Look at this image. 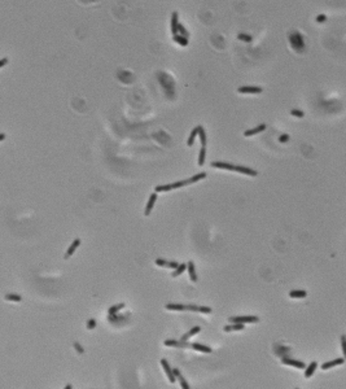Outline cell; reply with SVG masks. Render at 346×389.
I'll list each match as a JSON object with an SVG mask.
<instances>
[{
  "mask_svg": "<svg viewBox=\"0 0 346 389\" xmlns=\"http://www.w3.org/2000/svg\"><path fill=\"white\" fill-rule=\"evenodd\" d=\"M259 321V318L255 317V315H245V317H234V318H230V322L231 323H240V324H244V323H255Z\"/></svg>",
  "mask_w": 346,
  "mask_h": 389,
  "instance_id": "obj_1",
  "label": "cell"
},
{
  "mask_svg": "<svg viewBox=\"0 0 346 389\" xmlns=\"http://www.w3.org/2000/svg\"><path fill=\"white\" fill-rule=\"evenodd\" d=\"M234 171L241 173V174H246V175H251V177H255V175H258V171L253 170V169L245 167V166H240V165H235V169H234Z\"/></svg>",
  "mask_w": 346,
  "mask_h": 389,
  "instance_id": "obj_5",
  "label": "cell"
},
{
  "mask_svg": "<svg viewBox=\"0 0 346 389\" xmlns=\"http://www.w3.org/2000/svg\"><path fill=\"white\" fill-rule=\"evenodd\" d=\"M96 327V321L95 319H90L88 322H87V328H90V330H93Z\"/></svg>",
  "mask_w": 346,
  "mask_h": 389,
  "instance_id": "obj_37",
  "label": "cell"
},
{
  "mask_svg": "<svg viewBox=\"0 0 346 389\" xmlns=\"http://www.w3.org/2000/svg\"><path fill=\"white\" fill-rule=\"evenodd\" d=\"M238 38H240V39H245V40H248V42L251 40V38H250L249 35H245V34H238Z\"/></svg>",
  "mask_w": 346,
  "mask_h": 389,
  "instance_id": "obj_41",
  "label": "cell"
},
{
  "mask_svg": "<svg viewBox=\"0 0 346 389\" xmlns=\"http://www.w3.org/2000/svg\"><path fill=\"white\" fill-rule=\"evenodd\" d=\"M263 130H266V125L265 123H261V125H258L257 127H254V129H251V130H248V131H245L244 133V136H251V135H255V134H258V133H261V131H263Z\"/></svg>",
  "mask_w": 346,
  "mask_h": 389,
  "instance_id": "obj_13",
  "label": "cell"
},
{
  "mask_svg": "<svg viewBox=\"0 0 346 389\" xmlns=\"http://www.w3.org/2000/svg\"><path fill=\"white\" fill-rule=\"evenodd\" d=\"M174 40L178 43V44H180V46H187L188 44V39H185V38H183V36H180L179 34H177V35H174Z\"/></svg>",
  "mask_w": 346,
  "mask_h": 389,
  "instance_id": "obj_29",
  "label": "cell"
},
{
  "mask_svg": "<svg viewBox=\"0 0 346 389\" xmlns=\"http://www.w3.org/2000/svg\"><path fill=\"white\" fill-rule=\"evenodd\" d=\"M197 307L196 305H187L185 306V310H189V311H197Z\"/></svg>",
  "mask_w": 346,
  "mask_h": 389,
  "instance_id": "obj_38",
  "label": "cell"
},
{
  "mask_svg": "<svg viewBox=\"0 0 346 389\" xmlns=\"http://www.w3.org/2000/svg\"><path fill=\"white\" fill-rule=\"evenodd\" d=\"M294 38H297V39H298V42H299V47H303V43H302V36H301L299 34H297V33H295V36H294ZM291 42H292V44L294 46L293 48H295V46H297V40H293V39H291Z\"/></svg>",
  "mask_w": 346,
  "mask_h": 389,
  "instance_id": "obj_33",
  "label": "cell"
},
{
  "mask_svg": "<svg viewBox=\"0 0 346 389\" xmlns=\"http://www.w3.org/2000/svg\"><path fill=\"white\" fill-rule=\"evenodd\" d=\"M4 298L7 300V301H21L22 298H21V296H18V294H13V293H8V294H5L4 296Z\"/></svg>",
  "mask_w": 346,
  "mask_h": 389,
  "instance_id": "obj_31",
  "label": "cell"
},
{
  "mask_svg": "<svg viewBox=\"0 0 346 389\" xmlns=\"http://www.w3.org/2000/svg\"><path fill=\"white\" fill-rule=\"evenodd\" d=\"M197 134H198V126H197V127H194V129L192 130V133H191L189 137H188V140H187V144H188V145H189V147H191L192 144H193V141H194V139H196Z\"/></svg>",
  "mask_w": 346,
  "mask_h": 389,
  "instance_id": "obj_26",
  "label": "cell"
},
{
  "mask_svg": "<svg viewBox=\"0 0 346 389\" xmlns=\"http://www.w3.org/2000/svg\"><path fill=\"white\" fill-rule=\"evenodd\" d=\"M345 362V359L344 358H337V359H335V361H329V362H325V363H323L322 365V368L324 370H329V368H332V367H335V366H338V365H342V363Z\"/></svg>",
  "mask_w": 346,
  "mask_h": 389,
  "instance_id": "obj_11",
  "label": "cell"
},
{
  "mask_svg": "<svg viewBox=\"0 0 346 389\" xmlns=\"http://www.w3.org/2000/svg\"><path fill=\"white\" fill-rule=\"evenodd\" d=\"M71 388H73V387H71V385H70V384H67V385H66V387H65V388H64V389H71Z\"/></svg>",
  "mask_w": 346,
  "mask_h": 389,
  "instance_id": "obj_45",
  "label": "cell"
},
{
  "mask_svg": "<svg viewBox=\"0 0 346 389\" xmlns=\"http://www.w3.org/2000/svg\"><path fill=\"white\" fill-rule=\"evenodd\" d=\"M187 268H188V274H189L191 280L196 283V281H197V274H196V268H194V263L192 261H189L187 263Z\"/></svg>",
  "mask_w": 346,
  "mask_h": 389,
  "instance_id": "obj_12",
  "label": "cell"
},
{
  "mask_svg": "<svg viewBox=\"0 0 346 389\" xmlns=\"http://www.w3.org/2000/svg\"><path fill=\"white\" fill-rule=\"evenodd\" d=\"M341 346H342V353H344V355H346V336H345V335L341 336Z\"/></svg>",
  "mask_w": 346,
  "mask_h": 389,
  "instance_id": "obj_36",
  "label": "cell"
},
{
  "mask_svg": "<svg viewBox=\"0 0 346 389\" xmlns=\"http://www.w3.org/2000/svg\"><path fill=\"white\" fill-rule=\"evenodd\" d=\"M316 20H318V22H324V21L327 20V17H325L324 14H320V16L316 18Z\"/></svg>",
  "mask_w": 346,
  "mask_h": 389,
  "instance_id": "obj_42",
  "label": "cell"
},
{
  "mask_svg": "<svg viewBox=\"0 0 346 389\" xmlns=\"http://www.w3.org/2000/svg\"><path fill=\"white\" fill-rule=\"evenodd\" d=\"M197 311L205 313V314H209V313H211V309H210V307H206V306H198V307H197Z\"/></svg>",
  "mask_w": 346,
  "mask_h": 389,
  "instance_id": "obj_35",
  "label": "cell"
},
{
  "mask_svg": "<svg viewBox=\"0 0 346 389\" xmlns=\"http://www.w3.org/2000/svg\"><path fill=\"white\" fill-rule=\"evenodd\" d=\"M74 348L77 349V352H78V353H80V354L84 352V350H83V348H82V346H80V345H79L78 342H74Z\"/></svg>",
  "mask_w": 346,
  "mask_h": 389,
  "instance_id": "obj_40",
  "label": "cell"
},
{
  "mask_svg": "<svg viewBox=\"0 0 346 389\" xmlns=\"http://www.w3.org/2000/svg\"><path fill=\"white\" fill-rule=\"evenodd\" d=\"M177 30H178V34H179L180 36L185 38V39H188V38H189V33H188V31H187V29H185V27H184V26H183V25H181L180 22L178 23V27H177Z\"/></svg>",
  "mask_w": 346,
  "mask_h": 389,
  "instance_id": "obj_25",
  "label": "cell"
},
{
  "mask_svg": "<svg viewBox=\"0 0 346 389\" xmlns=\"http://www.w3.org/2000/svg\"><path fill=\"white\" fill-rule=\"evenodd\" d=\"M156 265L157 266H161V267H167V268H177L179 266L178 262L175 261H166V260H162V258H157L156 260Z\"/></svg>",
  "mask_w": 346,
  "mask_h": 389,
  "instance_id": "obj_3",
  "label": "cell"
},
{
  "mask_svg": "<svg viewBox=\"0 0 346 389\" xmlns=\"http://www.w3.org/2000/svg\"><path fill=\"white\" fill-rule=\"evenodd\" d=\"M245 327L244 324H240V323H231L228 326H224V331L226 332H230V331H242Z\"/></svg>",
  "mask_w": 346,
  "mask_h": 389,
  "instance_id": "obj_18",
  "label": "cell"
},
{
  "mask_svg": "<svg viewBox=\"0 0 346 389\" xmlns=\"http://www.w3.org/2000/svg\"><path fill=\"white\" fill-rule=\"evenodd\" d=\"M295 389H298V388H295Z\"/></svg>",
  "mask_w": 346,
  "mask_h": 389,
  "instance_id": "obj_46",
  "label": "cell"
},
{
  "mask_svg": "<svg viewBox=\"0 0 346 389\" xmlns=\"http://www.w3.org/2000/svg\"><path fill=\"white\" fill-rule=\"evenodd\" d=\"M205 156H206V149L204 147H201L200 149V154H198V166H202L205 164Z\"/></svg>",
  "mask_w": 346,
  "mask_h": 389,
  "instance_id": "obj_28",
  "label": "cell"
},
{
  "mask_svg": "<svg viewBox=\"0 0 346 389\" xmlns=\"http://www.w3.org/2000/svg\"><path fill=\"white\" fill-rule=\"evenodd\" d=\"M289 296L292 298H303L307 296V292L306 291H302V289H297V291H291Z\"/></svg>",
  "mask_w": 346,
  "mask_h": 389,
  "instance_id": "obj_20",
  "label": "cell"
},
{
  "mask_svg": "<svg viewBox=\"0 0 346 389\" xmlns=\"http://www.w3.org/2000/svg\"><path fill=\"white\" fill-rule=\"evenodd\" d=\"M291 114H292V116H295V117L302 118V117L305 116V113L302 112V110H298V109H292V110H291Z\"/></svg>",
  "mask_w": 346,
  "mask_h": 389,
  "instance_id": "obj_34",
  "label": "cell"
},
{
  "mask_svg": "<svg viewBox=\"0 0 346 389\" xmlns=\"http://www.w3.org/2000/svg\"><path fill=\"white\" fill-rule=\"evenodd\" d=\"M178 12H173L171 13V31H173V36L178 34Z\"/></svg>",
  "mask_w": 346,
  "mask_h": 389,
  "instance_id": "obj_15",
  "label": "cell"
},
{
  "mask_svg": "<svg viewBox=\"0 0 346 389\" xmlns=\"http://www.w3.org/2000/svg\"><path fill=\"white\" fill-rule=\"evenodd\" d=\"M191 348H192V349H194V350H197V352H202V353H211V348L206 346V345L197 344V342L191 344Z\"/></svg>",
  "mask_w": 346,
  "mask_h": 389,
  "instance_id": "obj_17",
  "label": "cell"
},
{
  "mask_svg": "<svg viewBox=\"0 0 346 389\" xmlns=\"http://www.w3.org/2000/svg\"><path fill=\"white\" fill-rule=\"evenodd\" d=\"M237 91L240 93H261L263 91V88L257 86H241L238 87Z\"/></svg>",
  "mask_w": 346,
  "mask_h": 389,
  "instance_id": "obj_2",
  "label": "cell"
},
{
  "mask_svg": "<svg viewBox=\"0 0 346 389\" xmlns=\"http://www.w3.org/2000/svg\"><path fill=\"white\" fill-rule=\"evenodd\" d=\"M167 310H175V311H183L185 310V305H180V304H167L166 305Z\"/></svg>",
  "mask_w": 346,
  "mask_h": 389,
  "instance_id": "obj_23",
  "label": "cell"
},
{
  "mask_svg": "<svg viewBox=\"0 0 346 389\" xmlns=\"http://www.w3.org/2000/svg\"><path fill=\"white\" fill-rule=\"evenodd\" d=\"M187 268V263H179V266L177 267L173 271V274H171V276L173 278H177V276H179L180 274H183L184 272V270Z\"/></svg>",
  "mask_w": 346,
  "mask_h": 389,
  "instance_id": "obj_21",
  "label": "cell"
},
{
  "mask_svg": "<svg viewBox=\"0 0 346 389\" xmlns=\"http://www.w3.org/2000/svg\"><path fill=\"white\" fill-rule=\"evenodd\" d=\"M128 314H124V315H121V314H114V315H109V321L113 323V324H119V323H123L128 319Z\"/></svg>",
  "mask_w": 346,
  "mask_h": 389,
  "instance_id": "obj_10",
  "label": "cell"
},
{
  "mask_svg": "<svg viewBox=\"0 0 346 389\" xmlns=\"http://www.w3.org/2000/svg\"><path fill=\"white\" fill-rule=\"evenodd\" d=\"M316 368H318V363H316V362H311L310 365L306 367V370H305V378H311V376L314 375V372H315Z\"/></svg>",
  "mask_w": 346,
  "mask_h": 389,
  "instance_id": "obj_16",
  "label": "cell"
},
{
  "mask_svg": "<svg viewBox=\"0 0 346 389\" xmlns=\"http://www.w3.org/2000/svg\"><path fill=\"white\" fill-rule=\"evenodd\" d=\"M156 201H157V193L154 192V193H152V194L149 196V200H148V204H147V206H145V211H144V214H145V215H149V214H150V211H152Z\"/></svg>",
  "mask_w": 346,
  "mask_h": 389,
  "instance_id": "obj_8",
  "label": "cell"
},
{
  "mask_svg": "<svg viewBox=\"0 0 346 389\" xmlns=\"http://www.w3.org/2000/svg\"><path fill=\"white\" fill-rule=\"evenodd\" d=\"M177 379H178V380H179V383H180V387H181V389H191V388H189V385H188V383L185 381V379L183 378V376H181V374H180V375L178 376Z\"/></svg>",
  "mask_w": 346,
  "mask_h": 389,
  "instance_id": "obj_32",
  "label": "cell"
},
{
  "mask_svg": "<svg viewBox=\"0 0 346 389\" xmlns=\"http://www.w3.org/2000/svg\"><path fill=\"white\" fill-rule=\"evenodd\" d=\"M289 140V135L288 134H284V135H281L280 137H279V141H281V143H285V141H288Z\"/></svg>",
  "mask_w": 346,
  "mask_h": 389,
  "instance_id": "obj_39",
  "label": "cell"
},
{
  "mask_svg": "<svg viewBox=\"0 0 346 389\" xmlns=\"http://www.w3.org/2000/svg\"><path fill=\"white\" fill-rule=\"evenodd\" d=\"M281 363H283V365H288V366H294V367H297V368H306L303 362L295 361V359H292V358H283V359H281Z\"/></svg>",
  "mask_w": 346,
  "mask_h": 389,
  "instance_id": "obj_7",
  "label": "cell"
},
{
  "mask_svg": "<svg viewBox=\"0 0 346 389\" xmlns=\"http://www.w3.org/2000/svg\"><path fill=\"white\" fill-rule=\"evenodd\" d=\"M166 346H175V348H191V344L187 341H177V340H166Z\"/></svg>",
  "mask_w": 346,
  "mask_h": 389,
  "instance_id": "obj_9",
  "label": "cell"
},
{
  "mask_svg": "<svg viewBox=\"0 0 346 389\" xmlns=\"http://www.w3.org/2000/svg\"><path fill=\"white\" fill-rule=\"evenodd\" d=\"M126 305L124 304H118V305H114V306H112L110 309H109V315H114V314H117V313L119 311V310H122L123 307H124Z\"/></svg>",
  "mask_w": 346,
  "mask_h": 389,
  "instance_id": "obj_27",
  "label": "cell"
},
{
  "mask_svg": "<svg viewBox=\"0 0 346 389\" xmlns=\"http://www.w3.org/2000/svg\"><path fill=\"white\" fill-rule=\"evenodd\" d=\"M7 64H8V59H2V60H0V68L7 65Z\"/></svg>",
  "mask_w": 346,
  "mask_h": 389,
  "instance_id": "obj_43",
  "label": "cell"
},
{
  "mask_svg": "<svg viewBox=\"0 0 346 389\" xmlns=\"http://www.w3.org/2000/svg\"><path fill=\"white\" fill-rule=\"evenodd\" d=\"M161 365H162L163 370H165V372H166V375H167L170 383H175V381H177V379H175V376H174V374H173V368L170 367V365L167 363V361H166V359H161Z\"/></svg>",
  "mask_w": 346,
  "mask_h": 389,
  "instance_id": "obj_4",
  "label": "cell"
},
{
  "mask_svg": "<svg viewBox=\"0 0 346 389\" xmlns=\"http://www.w3.org/2000/svg\"><path fill=\"white\" fill-rule=\"evenodd\" d=\"M171 190H174V183H173V184H163V186H157V187L154 188L156 193H157V192H167V191H171Z\"/></svg>",
  "mask_w": 346,
  "mask_h": 389,
  "instance_id": "obj_24",
  "label": "cell"
},
{
  "mask_svg": "<svg viewBox=\"0 0 346 389\" xmlns=\"http://www.w3.org/2000/svg\"><path fill=\"white\" fill-rule=\"evenodd\" d=\"M201 331V327H198V326H196V327H193L191 331H188L185 335H183V337L180 338V341H187L188 338H189L191 336H193V335H196V334H198V332Z\"/></svg>",
  "mask_w": 346,
  "mask_h": 389,
  "instance_id": "obj_19",
  "label": "cell"
},
{
  "mask_svg": "<svg viewBox=\"0 0 346 389\" xmlns=\"http://www.w3.org/2000/svg\"><path fill=\"white\" fill-rule=\"evenodd\" d=\"M79 245H80V239H75V240H74V241L71 243V245L69 247V249H67L66 254L64 256V258H65V260H66V258H69V257H70V256H71V254H73V253L75 252V249H77V248H78Z\"/></svg>",
  "mask_w": 346,
  "mask_h": 389,
  "instance_id": "obj_14",
  "label": "cell"
},
{
  "mask_svg": "<svg viewBox=\"0 0 346 389\" xmlns=\"http://www.w3.org/2000/svg\"><path fill=\"white\" fill-rule=\"evenodd\" d=\"M198 136H200V141H201V147H206V134L202 126H198Z\"/></svg>",
  "mask_w": 346,
  "mask_h": 389,
  "instance_id": "obj_22",
  "label": "cell"
},
{
  "mask_svg": "<svg viewBox=\"0 0 346 389\" xmlns=\"http://www.w3.org/2000/svg\"><path fill=\"white\" fill-rule=\"evenodd\" d=\"M204 178H206V173H200V174L193 175L192 178H189V182H191V183H196V182L204 179Z\"/></svg>",
  "mask_w": 346,
  "mask_h": 389,
  "instance_id": "obj_30",
  "label": "cell"
},
{
  "mask_svg": "<svg viewBox=\"0 0 346 389\" xmlns=\"http://www.w3.org/2000/svg\"><path fill=\"white\" fill-rule=\"evenodd\" d=\"M5 139V134H0V140H4Z\"/></svg>",
  "mask_w": 346,
  "mask_h": 389,
  "instance_id": "obj_44",
  "label": "cell"
},
{
  "mask_svg": "<svg viewBox=\"0 0 346 389\" xmlns=\"http://www.w3.org/2000/svg\"><path fill=\"white\" fill-rule=\"evenodd\" d=\"M211 167H217V169H224V170H231L234 171L235 165L228 164V162H222V161H214L211 162Z\"/></svg>",
  "mask_w": 346,
  "mask_h": 389,
  "instance_id": "obj_6",
  "label": "cell"
}]
</instances>
